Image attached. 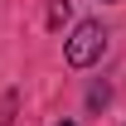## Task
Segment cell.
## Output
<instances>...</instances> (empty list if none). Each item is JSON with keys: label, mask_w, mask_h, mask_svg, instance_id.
I'll return each instance as SVG.
<instances>
[{"label": "cell", "mask_w": 126, "mask_h": 126, "mask_svg": "<svg viewBox=\"0 0 126 126\" xmlns=\"http://www.w3.org/2000/svg\"><path fill=\"white\" fill-rule=\"evenodd\" d=\"M102 48H107V29H102L97 19H82L78 29H73V39L63 44V53H68L73 68H92V63L102 58Z\"/></svg>", "instance_id": "6da1fadb"}, {"label": "cell", "mask_w": 126, "mask_h": 126, "mask_svg": "<svg viewBox=\"0 0 126 126\" xmlns=\"http://www.w3.org/2000/svg\"><path fill=\"white\" fill-rule=\"evenodd\" d=\"M68 19V0H48V29H58Z\"/></svg>", "instance_id": "7a4b0ae2"}, {"label": "cell", "mask_w": 126, "mask_h": 126, "mask_svg": "<svg viewBox=\"0 0 126 126\" xmlns=\"http://www.w3.org/2000/svg\"><path fill=\"white\" fill-rule=\"evenodd\" d=\"M58 126H73V121H58Z\"/></svg>", "instance_id": "3957f363"}]
</instances>
